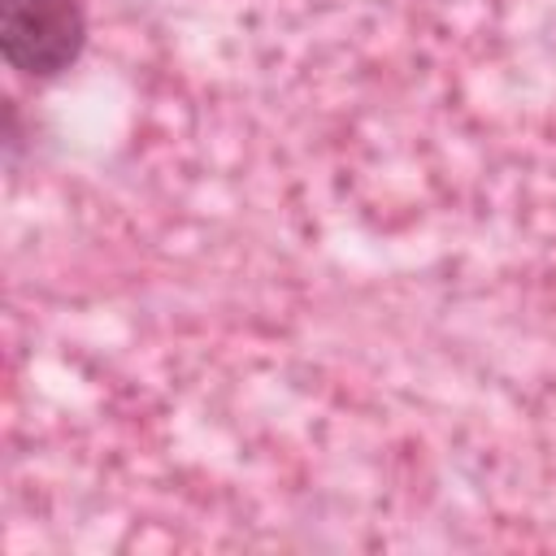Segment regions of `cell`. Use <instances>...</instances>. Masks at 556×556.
<instances>
[{"mask_svg": "<svg viewBox=\"0 0 556 556\" xmlns=\"http://www.w3.org/2000/svg\"><path fill=\"white\" fill-rule=\"evenodd\" d=\"M87 48L83 0H0V52L22 78H56Z\"/></svg>", "mask_w": 556, "mask_h": 556, "instance_id": "obj_1", "label": "cell"}]
</instances>
